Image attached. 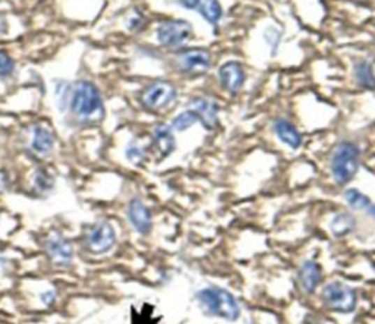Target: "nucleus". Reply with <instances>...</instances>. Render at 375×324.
Instances as JSON below:
<instances>
[{
	"label": "nucleus",
	"mask_w": 375,
	"mask_h": 324,
	"mask_svg": "<svg viewBox=\"0 0 375 324\" xmlns=\"http://www.w3.org/2000/svg\"><path fill=\"white\" fill-rule=\"evenodd\" d=\"M200 13L203 18L209 24H217L221 20L223 9L219 0H200Z\"/></svg>",
	"instance_id": "18"
},
{
	"label": "nucleus",
	"mask_w": 375,
	"mask_h": 324,
	"mask_svg": "<svg viewBox=\"0 0 375 324\" xmlns=\"http://www.w3.org/2000/svg\"><path fill=\"white\" fill-rule=\"evenodd\" d=\"M192 37V25L185 20H168L157 27V40L164 47H179Z\"/></svg>",
	"instance_id": "7"
},
{
	"label": "nucleus",
	"mask_w": 375,
	"mask_h": 324,
	"mask_svg": "<svg viewBox=\"0 0 375 324\" xmlns=\"http://www.w3.org/2000/svg\"><path fill=\"white\" fill-rule=\"evenodd\" d=\"M356 80L359 85H362L367 90H375V73L369 62L362 61L356 65Z\"/></svg>",
	"instance_id": "19"
},
{
	"label": "nucleus",
	"mask_w": 375,
	"mask_h": 324,
	"mask_svg": "<svg viewBox=\"0 0 375 324\" xmlns=\"http://www.w3.org/2000/svg\"><path fill=\"white\" fill-rule=\"evenodd\" d=\"M142 25H144V22H142V17H137V18L131 20L129 28H131V29H138V28H141Z\"/></svg>",
	"instance_id": "27"
},
{
	"label": "nucleus",
	"mask_w": 375,
	"mask_h": 324,
	"mask_svg": "<svg viewBox=\"0 0 375 324\" xmlns=\"http://www.w3.org/2000/svg\"><path fill=\"white\" fill-rule=\"evenodd\" d=\"M189 109L197 115L198 122L207 129H214L219 125V108L214 101L197 97L189 101Z\"/></svg>",
	"instance_id": "13"
},
{
	"label": "nucleus",
	"mask_w": 375,
	"mask_h": 324,
	"mask_svg": "<svg viewBox=\"0 0 375 324\" xmlns=\"http://www.w3.org/2000/svg\"><path fill=\"white\" fill-rule=\"evenodd\" d=\"M34 184H36V188L38 191H41V193H47V191H50L54 185V179L53 176L46 170V169H37L36 175H34Z\"/></svg>",
	"instance_id": "22"
},
{
	"label": "nucleus",
	"mask_w": 375,
	"mask_h": 324,
	"mask_svg": "<svg viewBox=\"0 0 375 324\" xmlns=\"http://www.w3.org/2000/svg\"><path fill=\"white\" fill-rule=\"evenodd\" d=\"M197 122H198L197 115L193 113V110L188 109V110H185L182 113H179L175 117L173 122H172V128L176 129V131H186Z\"/></svg>",
	"instance_id": "21"
},
{
	"label": "nucleus",
	"mask_w": 375,
	"mask_h": 324,
	"mask_svg": "<svg viewBox=\"0 0 375 324\" xmlns=\"http://www.w3.org/2000/svg\"><path fill=\"white\" fill-rule=\"evenodd\" d=\"M368 213L375 219V205H369V209H368Z\"/></svg>",
	"instance_id": "29"
},
{
	"label": "nucleus",
	"mask_w": 375,
	"mask_h": 324,
	"mask_svg": "<svg viewBox=\"0 0 375 324\" xmlns=\"http://www.w3.org/2000/svg\"><path fill=\"white\" fill-rule=\"evenodd\" d=\"M321 301L330 311L349 314L355 311L358 295L353 288L340 281H333L323 288Z\"/></svg>",
	"instance_id": "4"
},
{
	"label": "nucleus",
	"mask_w": 375,
	"mask_h": 324,
	"mask_svg": "<svg viewBox=\"0 0 375 324\" xmlns=\"http://www.w3.org/2000/svg\"><path fill=\"white\" fill-rule=\"evenodd\" d=\"M5 185H6V176L0 172V188L5 186Z\"/></svg>",
	"instance_id": "28"
},
{
	"label": "nucleus",
	"mask_w": 375,
	"mask_h": 324,
	"mask_svg": "<svg viewBox=\"0 0 375 324\" xmlns=\"http://www.w3.org/2000/svg\"><path fill=\"white\" fill-rule=\"evenodd\" d=\"M344 200L355 210H368L371 205V200L356 188H349L344 191Z\"/></svg>",
	"instance_id": "20"
},
{
	"label": "nucleus",
	"mask_w": 375,
	"mask_h": 324,
	"mask_svg": "<svg viewBox=\"0 0 375 324\" xmlns=\"http://www.w3.org/2000/svg\"><path fill=\"white\" fill-rule=\"evenodd\" d=\"M177 98L176 87L168 81H156L149 84L142 96V106L152 112H160L168 109L172 103Z\"/></svg>",
	"instance_id": "6"
},
{
	"label": "nucleus",
	"mask_w": 375,
	"mask_h": 324,
	"mask_svg": "<svg viewBox=\"0 0 375 324\" xmlns=\"http://www.w3.org/2000/svg\"><path fill=\"white\" fill-rule=\"evenodd\" d=\"M115 228L106 220L91 225L84 233V246L91 254H106L115 246Z\"/></svg>",
	"instance_id": "5"
},
{
	"label": "nucleus",
	"mask_w": 375,
	"mask_h": 324,
	"mask_svg": "<svg viewBox=\"0 0 375 324\" xmlns=\"http://www.w3.org/2000/svg\"><path fill=\"white\" fill-rule=\"evenodd\" d=\"M212 64V53L205 49H188L176 57L179 71L191 73V75H201V73L208 72Z\"/></svg>",
	"instance_id": "8"
},
{
	"label": "nucleus",
	"mask_w": 375,
	"mask_h": 324,
	"mask_svg": "<svg viewBox=\"0 0 375 324\" xmlns=\"http://www.w3.org/2000/svg\"><path fill=\"white\" fill-rule=\"evenodd\" d=\"M197 301L203 313L226 321H237L241 317V305L233 293L220 286H207L197 292Z\"/></svg>",
	"instance_id": "1"
},
{
	"label": "nucleus",
	"mask_w": 375,
	"mask_h": 324,
	"mask_svg": "<svg viewBox=\"0 0 375 324\" xmlns=\"http://www.w3.org/2000/svg\"><path fill=\"white\" fill-rule=\"evenodd\" d=\"M359 159H361V152L355 142L343 141L336 147L330 168L339 185H346L355 178L359 170Z\"/></svg>",
	"instance_id": "3"
},
{
	"label": "nucleus",
	"mask_w": 375,
	"mask_h": 324,
	"mask_svg": "<svg viewBox=\"0 0 375 324\" xmlns=\"http://www.w3.org/2000/svg\"><path fill=\"white\" fill-rule=\"evenodd\" d=\"M128 219L132 228L141 235H148L153 228V216L147 205L140 200L133 198L128 205Z\"/></svg>",
	"instance_id": "10"
},
{
	"label": "nucleus",
	"mask_w": 375,
	"mask_h": 324,
	"mask_svg": "<svg viewBox=\"0 0 375 324\" xmlns=\"http://www.w3.org/2000/svg\"><path fill=\"white\" fill-rule=\"evenodd\" d=\"M323 279V270L315 260H305L297 270V284L302 292L314 293L318 289Z\"/></svg>",
	"instance_id": "11"
},
{
	"label": "nucleus",
	"mask_w": 375,
	"mask_h": 324,
	"mask_svg": "<svg viewBox=\"0 0 375 324\" xmlns=\"http://www.w3.org/2000/svg\"><path fill=\"white\" fill-rule=\"evenodd\" d=\"M126 157L128 160H131L132 163H142V161L145 160L147 157V153H145V149L144 147H141L138 142H132L128 145L126 149Z\"/></svg>",
	"instance_id": "23"
},
{
	"label": "nucleus",
	"mask_w": 375,
	"mask_h": 324,
	"mask_svg": "<svg viewBox=\"0 0 375 324\" xmlns=\"http://www.w3.org/2000/svg\"><path fill=\"white\" fill-rule=\"evenodd\" d=\"M219 78H220L221 85L226 88L228 91L239 93L245 84L247 75H245L244 66L241 64L230 61V62H226L220 66Z\"/></svg>",
	"instance_id": "12"
},
{
	"label": "nucleus",
	"mask_w": 375,
	"mask_h": 324,
	"mask_svg": "<svg viewBox=\"0 0 375 324\" xmlns=\"http://www.w3.org/2000/svg\"><path fill=\"white\" fill-rule=\"evenodd\" d=\"M355 228H356V219L353 217V214L346 212L337 213L332 219V223H330V230H332V233L337 238L346 237V235L355 230Z\"/></svg>",
	"instance_id": "17"
},
{
	"label": "nucleus",
	"mask_w": 375,
	"mask_h": 324,
	"mask_svg": "<svg viewBox=\"0 0 375 324\" xmlns=\"http://www.w3.org/2000/svg\"><path fill=\"white\" fill-rule=\"evenodd\" d=\"M13 68L15 64L12 61V57L5 50H0V77L10 75L13 72Z\"/></svg>",
	"instance_id": "24"
},
{
	"label": "nucleus",
	"mask_w": 375,
	"mask_h": 324,
	"mask_svg": "<svg viewBox=\"0 0 375 324\" xmlns=\"http://www.w3.org/2000/svg\"><path fill=\"white\" fill-rule=\"evenodd\" d=\"M274 132L279 140L291 147L292 150H297L302 145V135L296 126L288 119H277L274 122Z\"/></svg>",
	"instance_id": "15"
},
{
	"label": "nucleus",
	"mask_w": 375,
	"mask_h": 324,
	"mask_svg": "<svg viewBox=\"0 0 375 324\" xmlns=\"http://www.w3.org/2000/svg\"><path fill=\"white\" fill-rule=\"evenodd\" d=\"M153 145L157 152V154L164 159L173 153L176 141L173 135V129L169 125L160 124L153 131Z\"/></svg>",
	"instance_id": "14"
},
{
	"label": "nucleus",
	"mask_w": 375,
	"mask_h": 324,
	"mask_svg": "<svg viewBox=\"0 0 375 324\" xmlns=\"http://www.w3.org/2000/svg\"><path fill=\"white\" fill-rule=\"evenodd\" d=\"M31 147H33V150L40 156L49 154L54 147V137L52 134V131L47 126L37 125L33 131Z\"/></svg>",
	"instance_id": "16"
},
{
	"label": "nucleus",
	"mask_w": 375,
	"mask_h": 324,
	"mask_svg": "<svg viewBox=\"0 0 375 324\" xmlns=\"http://www.w3.org/2000/svg\"><path fill=\"white\" fill-rule=\"evenodd\" d=\"M41 302L44 304V305H53L54 302H56V298H57V295H56V292L54 290H44L43 293H41Z\"/></svg>",
	"instance_id": "25"
},
{
	"label": "nucleus",
	"mask_w": 375,
	"mask_h": 324,
	"mask_svg": "<svg viewBox=\"0 0 375 324\" xmlns=\"http://www.w3.org/2000/svg\"><path fill=\"white\" fill-rule=\"evenodd\" d=\"M46 253L57 266H69L73 258L72 244L61 233H53L46 241Z\"/></svg>",
	"instance_id": "9"
},
{
	"label": "nucleus",
	"mask_w": 375,
	"mask_h": 324,
	"mask_svg": "<svg viewBox=\"0 0 375 324\" xmlns=\"http://www.w3.org/2000/svg\"><path fill=\"white\" fill-rule=\"evenodd\" d=\"M314 324H320V323H314Z\"/></svg>",
	"instance_id": "30"
},
{
	"label": "nucleus",
	"mask_w": 375,
	"mask_h": 324,
	"mask_svg": "<svg viewBox=\"0 0 375 324\" xmlns=\"http://www.w3.org/2000/svg\"><path fill=\"white\" fill-rule=\"evenodd\" d=\"M175 2L185 9H189V10L198 9V6H200V0H175Z\"/></svg>",
	"instance_id": "26"
},
{
	"label": "nucleus",
	"mask_w": 375,
	"mask_h": 324,
	"mask_svg": "<svg viewBox=\"0 0 375 324\" xmlns=\"http://www.w3.org/2000/svg\"><path fill=\"white\" fill-rule=\"evenodd\" d=\"M71 110L81 122H97L104 116L103 98L98 88L89 81H78L72 87Z\"/></svg>",
	"instance_id": "2"
}]
</instances>
